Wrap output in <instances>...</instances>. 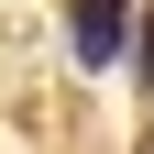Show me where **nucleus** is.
<instances>
[{
    "instance_id": "f03ea898",
    "label": "nucleus",
    "mask_w": 154,
    "mask_h": 154,
    "mask_svg": "<svg viewBox=\"0 0 154 154\" xmlns=\"http://www.w3.org/2000/svg\"><path fill=\"white\" fill-rule=\"evenodd\" d=\"M132 77H143V99H154V11L132 22Z\"/></svg>"
},
{
    "instance_id": "f257e3e1",
    "label": "nucleus",
    "mask_w": 154,
    "mask_h": 154,
    "mask_svg": "<svg viewBox=\"0 0 154 154\" xmlns=\"http://www.w3.org/2000/svg\"><path fill=\"white\" fill-rule=\"evenodd\" d=\"M132 22H143V0H77V11H66L77 66H88V77H110V66L132 55Z\"/></svg>"
}]
</instances>
